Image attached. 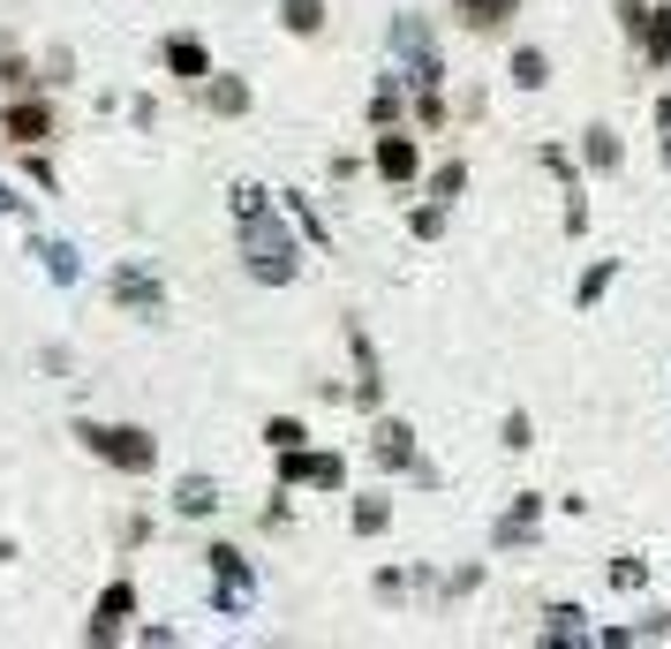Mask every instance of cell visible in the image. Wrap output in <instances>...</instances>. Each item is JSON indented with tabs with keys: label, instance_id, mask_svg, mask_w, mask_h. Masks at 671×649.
<instances>
[{
	"label": "cell",
	"instance_id": "23",
	"mask_svg": "<svg viewBox=\"0 0 671 649\" xmlns=\"http://www.w3.org/2000/svg\"><path fill=\"white\" fill-rule=\"evenodd\" d=\"M461 189H468V159H445V167L430 174V205H445V212H453V205H461Z\"/></svg>",
	"mask_w": 671,
	"mask_h": 649
},
{
	"label": "cell",
	"instance_id": "27",
	"mask_svg": "<svg viewBox=\"0 0 671 649\" xmlns=\"http://www.w3.org/2000/svg\"><path fill=\"white\" fill-rule=\"evenodd\" d=\"M499 446H505V453H528V446H536V423H528V408H513V416L499 423Z\"/></svg>",
	"mask_w": 671,
	"mask_h": 649
},
{
	"label": "cell",
	"instance_id": "22",
	"mask_svg": "<svg viewBox=\"0 0 671 649\" xmlns=\"http://www.w3.org/2000/svg\"><path fill=\"white\" fill-rule=\"evenodd\" d=\"M581 619H588L581 605H551V611H544V642H588Z\"/></svg>",
	"mask_w": 671,
	"mask_h": 649
},
{
	"label": "cell",
	"instance_id": "20",
	"mask_svg": "<svg viewBox=\"0 0 671 649\" xmlns=\"http://www.w3.org/2000/svg\"><path fill=\"white\" fill-rule=\"evenodd\" d=\"M611 280H619V258H596L581 272V287H574V310H596L604 295H611Z\"/></svg>",
	"mask_w": 671,
	"mask_h": 649
},
{
	"label": "cell",
	"instance_id": "5",
	"mask_svg": "<svg viewBox=\"0 0 671 649\" xmlns=\"http://www.w3.org/2000/svg\"><path fill=\"white\" fill-rule=\"evenodd\" d=\"M280 483H287V491H302V483H310V491H339V483H347V461H339V453L287 446V453H280Z\"/></svg>",
	"mask_w": 671,
	"mask_h": 649
},
{
	"label": "cell",
	"instance_id": "8",
	"mask_svg": "<svg viewBox=\"0 0 671 649\" xmlns=\"http://www.w3.org/2000/svg\"><path fill=\"white\" fill-rule=\"evenodd\" d=\"M136 635V582H106L91 605V642H122Z\"/></svg>",
	"mask_w": 671,
	"mask_h": 649
},
{
	"label": "cell",
	"instance_id": "32",
	"mask_svg": "<svg viewBox=\"0 0 671 649\" xmlns=\"http://www.w3.org/2000/svg\"><path fill=\"white\" fill-rule=\"evenodd\" d=\"M416 122H422L430 136L445 129V98H438V91H416Z\"/></svg>",
	"mask_w": 671,
	"mask_h": 649
},
{
	"label": "cell",
	"instance_id": "11",
	"mask_svg": "<svg viewBox=\"0 0 671 649\" xmlns=\"http://www.w3.org/2000/svg\"><path fill=\"white\" fill-rule=\"evenodd\" d=\"M370 167H378V181L408 189V181L422 174V144L416 136H378V144H370Z\"/></svg>",
	"mask_w": 671,
	"mask_h": 649
},
{
	"label": "cell",
	"instance_id": "13",
	"mask_svg": "<svg viewBox=\"0 0 671 649\" xmlns=\"http://www.w3.org/2000/svg\"><path fill=\"white\" fill-rule=\"evenodd\" d=\"M197 91H205V106H211V114H219V122H242V114H250V106H256L250 76H227V69H211V76H205V84H197Z\"/></svg>",
	"mask_w": 671,
	"mask_h": 649
},
{
	"label": "cell",
	"instance_id": "14",
	"mask_svg": "<svg viewBox=\"0 0 671 649\" xmlns=\"http://www.w3.org/2000/svg\"><path fill=\"white\" fill-rule=\"evenodd\" d=\"M272 197H280V212L294 219V234H310V250H333V227H325V212H317L302 189H272Z\"/></svg>",
	"mask_w": 671,
	"mask_h": 649
},
{
	"label": "cell",
	"instance_id": "4",
	"mask_svg": "<svg viewBox=\"0 0 671 649\" xmlns=\"http://www.w3.org/2000/svg\"><path fill=\"white\" fill-rule=\"evenodd\" d=\"M205 566H211V611H250L256 605V574L234 544H211Z\"/></svg>",
	"mask_w": 671,
	"mask_h": 649
},
{
	"label": "cell",
	"instance_id": "28",
	"mask_svg": "<svg viewBox=\"0 0 671 649\" xmlns=\"http://www.w3.org/2000/svg\"><path fill=\"white\" fill-rule=\"evenodd\" d=\"M604 582H611V589H649V566H641V559L627 552V559H611V566H604Z\"/></svg>",
	"mask_w": 671,
	"mask_h": 649
},
{
	"label": "cell",
	"instance_id": "7",
	"mask_svg": "<svg viewBox=\"0 0 671 649\" xmlns=\"http://www.w3.org/2000/svg\"><path fill=\"white\" fill-rule=\"evenodd\" d=\"M544 491H521V499H513V506H505L499 521H491V552H528V544H536V521H544Z\"/></svg>",
	"mask_w": 671,
	"mask_h": 649
},
{
	"label": "cell",
	"instance_id": "30",
	"mask_svg": "<svg viewBox=\"0 0 671 649\" xmlns=\"http://www.w3.org/2000/svg\"><path fill=\"white\" fill-rule=\"evenodd\" d=\"M408 227H416V242H438V234H445V205H416Z\"/></svg>",
	"mask_w": 671,
	"mask_h": 649
},
{
	"label": "cell",
	"instance_id": "21",
	"mask_svg": "<svg viewBox=\"0 0 671 649\" xmlns=\"http://www.w3.org/2000/svg\"><path fill=\"white\" fill-rule=\"evenodd\" d=\"M513 84H521V91H544L551 84V53H544V45H513Z\"/></svg>",
	"mask_w": 671,
	"mask_h": 649
},
{
	"label": "cell",
	"instance_id": "2",
	"mask_svg": "<svg viewBox=\"0 0 671 649\" xmlns=\"http://www.w3.org/2000/svg\"><path fill=\"white\" fill-rule=\"evenodd\" d=\"M392 45H400V84L408 91H438L445 84V53H438V39H422V15H392Z\"/></svg>",
	"mask_w": 671,
	"mask_h": 649
},
{
	"label": "cell",
	"instance_id": "34",
	"mask_svg": "<svg viewBox=\"0 0 671 649\" xmlns=\"http://www.w3.org/2000/svg\"><path fill=\"white\" fill-rule=\"evenodd\" d=\"M0 219H23V197H15V189H0Z\"/></svg>",
	"mask_w": 671,
	"mask_h": 649
},
{
	"label": "cell",
	"instance_id": "31",
	"mask_svg": "<svg viewBox=\"0 0 671 649\" xmlns=\"http://www.w3.org/2000/svg\"><path fill=\"white\" fill-rule=\"evenodd\" d=\"M39 84V76H31V61H23V53H8V61H0V91H31Z\"/></svg>",
	"mask_w": 671,
	"mask_h": 649
},
{
	"label": "cell",
	"instance_id": "15",
	"mask_svg": "<svg viewBox=\"0 0 671 649\" xmlns=\"http://www.w3.org/2000/svg\"><path fill=\"white\" fill-rule=\"evenodd\" d=\"M174 514H181V521H211V514H219V483H211V477H181V483H174Z\"/></svg>",
	"mask_w": 671,
	"mask_h": 649
},
{
	"label": "cell",
	"instance_id": "17",
	"mask_svg": "<svg viewBox=\"0 0 671 649\" xmlns=\"http://www.w3.org/2000/svg\"><path fill=\"white\" fill-rule=\"evenodd\" d=\"M581 159H588L596 174H619V167H627V144L604 129V122H588V129H581Z\"/></svg>",
	"mask_w": 671,
	"mask_h": 649
},
{
	"label": "cell",
	"instance_id": "25",
	"mask_svg": "<svg viewBox=\"0 0 671 649\" xmlns=\"http://www.w3.org/2000/svg\"><path fill=\"white\" fill-rule=\"evenodd\" d=\"M39 258H45V280H76V272H84L76 242H39Z\"/></svg>",
	"mask_w": 671,
	"mask_h": 649
},
{
	"label": "cell",
	"instance_id": "33",
	"mask_svg": "<svg viewBox=\"0 0 671 649\" xmlns=\"http://www.w3.org/2000/svg\"><path fill=\"white\" fill-rule=\"evenodd\" d=\"M657 136H664V167H671V91L657 98Z\"/></svg>",
	"mask_w": 671,
	"mask_h": 649
},
{
	"label": "cell",
	"instance_id": "6",
	"mask_svg": "<svg viewBox=\"0 0 671 649\" xmlns=\"http://www.w3.org/2000/svg\"><path fill=\"white\" fill-rule=\"evenodd\" d=\"M114 303H122V310H136L144 325H159V317H167V287H159V272H151V264H136V258H128L122 272H114Z\"/></svg>",
	"mask_w": 671,
	"mask_h": 649
},
{
	"label": "cell",
	"instance_id": "16",
	"mask_svg": "<svg viewBox=\"0 0 671 649\" xmlns=\"http://www.w3.org/2000/svg\"><path fill=\"white\" fill-rule=\"evenodd\" d=\"M453 15H461L468 31H483V39H491V31H505V23L521 15V0H453Z\"/></svg>",
	"mask_w": 671,
	"mask_h": 649
},
{
	"label": "cell",
	"instance_id": "29",
	"mask_svg": "<svg viewBox=\"0 0 671 649\" xmlns=\"http://www.w3.org/2000/svg\"><path fill=\"white\" fill-rule=\"evenodd\" d=\"M264 446H272V453H287V446H310V431H302L294 416H272V423H264Z\"/></svg>",
	"mask_w": 671,
	"mask_h": 649
},
{
	"label": "cell",
	"instance_id": "18",
	"mask_svg": "<svg viewBox=\"0 0 671 649\" xmlns=\"http://www.w3.org/2000/svg\"><path fill=\"white\" fill-rule=\"evenodd\" d=\"M370 453H378V469H416V431L408 423H378Z\"/></svg>",
	"mask_w": 671,
	"mask_h": 649
},
{
	"label": "cell",
	"instance_id": "9",
	"mask_svg": "<svg viewBox=\"0 0 671 649\" xmlns=\"http://www.w3.org/2000/svg\"><path fill=\"white\" fill-rule=\"evenodd\" d=\"M0 136H8V144H45V136H53V98L15 91V98H8V114H0Z\"/></svg>",
	"mask_w": 671,
	"mask_h": 649
},
{
	"label": "cell",
	"instance_id": "12",
	"mask_svg": "<svg viewBox=\"0 0 671 649\" xmlns=\"http://www.w3.org/2000/svg\"><path fill=\"white\" fill-rule=\"evenodd\" d=\"M159 61H167V76H174V84H189V91H197V84L211 76V45H205V39H189V31H174V39L159 45Z\"/></svg>",
	"mask_w": 671,
	"mask_h": 649
},
{
	"label": "cell",
	"instance_id": "1",
	"mask_svg": "<svg viewBox=\"0 0 671 649\" xmlns=\"http://www.w3.org/2000/svg\"><path fill=\"white\" fill-rule=\"evenodd\" d=\"M272 212H280L272 197L250 205V212H234L242 219V264H250V280H264V287H287L294 272H302V250H294V234Z\"/></svg>",
	"mask_w": 671,
	"mask_h": 649
},
{
	"label": "cell",
	"instance_id": "19",
	"mask_svg": "<svg viewBox=\"0 0 671 649\" xmlns=\"http://www.w3.org/2000/svg\"><path fill=\"white\" fill-rule=\"evenodd\" d=\"M280 31L287 39H317L325 31V0H280Z\"/></svg>",
	"mask_w": 671,
	"mask_h": 649
},
{
	"label": "cell",
	"instance_id": "3",
	"mask_svg": "<svg viewBox=\"0 0 671 649\" xmlns=\"http://www.w3.org/2000/svg\"><path fill=\"white\" fill-rule=\"evenodd\" d=\"M76 438H84L98 461L128 469V477H151V469H159V438L136 431V423H128V431H106V423H76Z\"/></svg>",
	"mask_w": 671,
	"mask_h": 649
},
{
	"label": "cell",
	"instance_id": "24",
	"mask_svg": "<svg viewBox=\"0 0 671 649\" xmlns=\"http://www.w3.org/2000/svg\"><path fill=\"white\" fill-rule=\"evenodd\" d=\"M347 528H355V536H378V528H392V506H385V499H355V506H347Z\"/></svg>",
	"mask_w": 671,
	"mask_h": 649
},
{
	"label": "cell",
	"instance_id": "10",
	"mask_svg": "<svg viewBox=\"0 0 671 649\" xmlns=\"http://www.w3.org/2000/svg\"><path fill=\"white\" fill-rule=\"evenodd\" d=\"M633 53L649 61V69H671V0H649L641 15H633Z\"/></svg>",
	"mask_w": 671,
	"mask_h": 649
},
{
	"label": "cell",
	"instance_id": "26",
	"mask_svg": "<svg viewBox=\"0 0 671 649\" xmlns=\"http://www.w3.org/2000/svg\"><path fill=\"white\" fill-rule=\"evenodd\" d=\"M392 122H400V76H385L370 91V129H392Z\"/></svg>",
	"mask_w": 671,
	"mask_h": 649
}]
</instances>
